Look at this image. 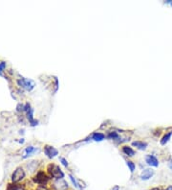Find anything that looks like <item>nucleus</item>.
I'll list each match as a JSON object with an SVG mask.
<instances>
[{
    "instance_id": "nucleus-2",
    "label": "nucleus",
    "mask_w": 172,
    "mask_h": 190,
    "mask_svg": "<svg viewBox=\"0 0 172 190\" xmlns=\"http://www.w3.org/2000/svg\"><path fill=\"white\" fill-rule=\"evenodd\" d=\"M17 84H18V86H20L21 87H23V89L29 90V91H31L34 87V86H36V84H34V82L33 80L27 79V78H20V79H18Z\"/></svg>"
},
{
    "instance_id": "nucleus-10",
    "label": "nucleus",
    "mask_w": 172,
    "mask_h": 190,
    "mask_svg": "<svg viewBox=\"0 0 172 190\" xmlns=\"http://www.w3.org/2000/svg\"><path fill=\"white\" fill-rule=\"evenodd\" d=\"M37 152H38V149L37 148L33 147V146H28V147L25 149V155H23V158L24 159L28 158V157H30V155H32L33 154L37 153Z\"/></svg>"
},
{
    "instance_id": "nucleus-8",
    "label": "nucleus",
    "mask_w": 172,
    "mask_h": 190,
    "mask_svg": "<svg viewBox=\"0 0 172 190\" xmlns=\"http://www.w3.org/2000/svg\"><path fill=\"white\" fill-rule=\"evenodd\" d=\"M54 187L57 188V190H67L68 189V184L63 180H57L54 182Z\"/></svg>"
},
{
    "instance_id": "nucleus-7",
    "label": "nucleus",
    "mask_w": 172,
    "mask_h": 190,
    "mask_svg": "<svg viewBox=\"0 0 172 190\" xmlns=\"http://www.w3.org/2000/svg\"><path fill=\"white\" fill-rule=\"evenodd\" d=\"M146 162L150 165V166H153V167H158L159 166V161H158L157 158L154 157L152 155H147L146 157Z\"/></svg>"
},
{
    "instance_id": "nucleus-3",
    "label": "nucleus",
    "mask_w": 172,
    "mask_h": 190,
    "mask_svg": "<svg viewBox=\"0 0 172 190\" xmlns=\"http://www.w3.org/2000/svg\"><path fill=\"white\" fill-rule=\"evenodd\" d=\"M25 111L27 113V117H28L31 125L32 126H36L37 124V121L33 118V110L32 108V107H31V105L29 103H27L25 105Z\"/></svg>"
},
{
    "instance_id": "nucleus-12",
    "label": "nucleus",
    "mask_w": 172,
    "mask_h": 190,
    "mask_svg": "<svg viewBox=\"0 0 172 190\" xmlns=\"http://www.w3.org/2000/svg\"><path fill=\"white\" fill-rule=\"evenodd\" d=\"M122 152L125 153L126 155H128V157H133V155H135V151L131 147H128V146L122 147Z\"/></svg>"
},
{
    "instance_id": "nucleus-14",
    "label": "nucleus",
    "mask_w": 172,
    "mask_h": 190,
    "mask_svg": "<svg viewBox=\"0 0 172 190\" xmlns=\"http://www.w3.org/2000/svg\"><path fill=\"white\" fill-rule=\"evenodd\" d=\"M171 135H172V131L169 132V133H167V134H164L163 137V138L161 139V144H162V145L167 144V142L169 141V139H170V137H171Z\"/></svg>"
},
{
    "instance_id": "nucleus-5",
    "label": "nucleus",
    "mask_w": 172,
    "mask_h": 190,
    "mask_svg": "<svg viewBox=\"0 0 172 190\" xmlns=\"http://www.w3.org/2000/svg\"><path fill=\"white\" fill-rule=\"evenodd\" d=\"M48 179H49L48 178V176L44 172L40 171L37 174L33 181H34V182H37V184H38V185H45V184H47Z\"/></svg>"
},
{
    "instance_id": "nucleus-6",
    "label": "nucleus",
    "mask_w": 172,
    "mask_h": 190,
    "mask_svg": "<svg viewBox=\"0 0 172 190\" xmlns=\"http://www.w3.org/2000/svg\"><path fill=\"white\" fill-rule=\"evenodd\" d=\"M44 153L46 154V155L49 159H53V158L56 157V155H58V151L57 150L56 148H54L52 146H49V145H46L44 147Z\"/></svg>"
},
{
    "instance_id": "nucleus-1",
    "label": "nucleus",
    "mask_w": 172,
    "mask_h": 190,
    "mask_svg": "<svg viewBox=\"0 0 172 190\" xmlns=\"http://www.w3.org/2000/svg\"><path fill=\"white\" fill-rule=\"evenodd\" d=\"M48 168H49V173L51 175V177H53L54 179L61 180L64 178V173L61 171L59 166L54 165V164H50Z\"/></svg>"
},
{
    "instance_id": "nucleus-13",
    "label": "nucleus",
    "mask_w": 172,
    "mask_h": 190,
    "mask_svg": "<svg viewBox=\"0 0 172 190\" xmlns=\"http://www.w3.org/2000/svg\"><path fill=\"white\" fill-rule=\"evenodd\" d=\"M104 137H105V135L103 133H95L92 135V139L95 140V141H99V142L102 141L103 139H104Z\"/></svg>"
},
{
    "instance_id": "nucleus-9",
    "label": "nucleus",
    "mask_w": 172,
    "mask_h": 190,
    "mask_svg": "<svg viewBox=\"0 0 172 190\" xmlns=\"http://www.w3.org/2000/svg\"><path fill=\"white\" fill-rule=\"evenodd\" d=\"M153 175H154V171L152 169H144L141 174V179L143 181H147L152 177Z\"/></svg>"
},
{
    "instance_id": "nucleus-19",
    "label": "nucleus",
    "mask_w": 172,
    "mask_h": 190,
    "mask_svg": "<svg viewBox=\"0 0 172 190\" xmlns=\"http://www.w3.org/2000/svg\"><path fill=\"white\" fill-rule=\"evenodd\" d=\"M59 160L61 161V163H62L65 167H68V162L64 158H59Z\"/></svg>"
},
{
    "instance_id": "nucleus-22",
    "label": "nucleus",
    "mask_w": 172,
    "mask_h": 190,
    "mask_svg": "<svg viewBox=\"0 0 172 190\" xmlns=\"http://www.w3.org/2000/svg\"><path fill=\"white\" fill-rule=\"evenodd\" d=\"M166 190H172V185H169V186H168Z\"/></svg>"
},
{
    "instance_id": "nucleus-18",
    "label": "nucleus",
    "mask_w": 172,
    "mask_h": 190,
    "mask_svg": "<svg viewBox=\"0 0 172 190\" xmlns=\"http://www.w3.org/2000/svg\"><path fill=\"white\" fill-rule=\"evenodd\" d=\"M6 68V63L5 62H0V75L2 74V71Z\"/></svg>"
},
{
    "instance_id": "nucleus-20",
    "label": "nucleus",
    "mask_w": 172,
    "mask_h": 190,
    "mask_svg": "<svg viewBox=\"0 0 172 190\" xmlns=\"http://www.w3.org/2000/svg\"><path fill=\"white\" fill-rule=\"evenodd\" d=\"M111 190H120V186L119 185H115L114 187L111 188Z\"/></svg>"
},
{
    "instance_id": "nucleus-4",
    "label": "nucleus",
    "mask_w": 172,
    "mask_h": 190,
    "mask_svg": "<svg viewBox=\"0 0 172 190\" xmlns=\"http://www.w3.org/2000/svg\"><path fill=\"white\" fill-rule=\"evenodd\" d=\"M24 177H25V172H24V170H23L22 168L19 167V168H16V170H15V172L12 173V181L13 182H18L19 181L23 180Z\"/></svg>"
},
{
    "instance_id": "nucleus-16",
    "label": "nucleus",
    "mask_w": 172,
    "mask_h": 190,
    "mask_svg": "<svg viewBox=\"0 0 172 190\" xmlns=\"http://www.w3.org/2000/svg\"><path fill=\"white\" fill-rule=\"evenodd\" d=\"M69 177H70V180H71V181L73 182V185H74V186L75 187V188H79V189H81L80 188V186H79V184L77 181V180H75L72 175H69Z\"/></svg>"
},
{
    "instance_id": "nucleus-21",
    "label": "nucleus",
    "mask_w": 172,
    "mask_h": 190,
    "mask_svg": "<svg viewBox=\"0 0 172 190\" xmlns=\"http://www.w3.org/2000/svg\"><path fill=\"white\" fill-rule=\"evenodd\" d=\"M169 168H170V169H171V170H172V160H171V161L169 162Z\"/></svg>"
},
{
    "instance_id": "nucleus-17",
    "label": "nucleus",
    "mask_w": 172,
    "mask_h": 190,
    "mask_svg": "<svg viewBox=\"0 0 172 190\" xmlns=\"http://www.w3.org/2000/svg\"><path fill=\"white\" fill-rule=\"evenodd\" d=\"M108 138L110 139H119V134L117 133L116 132H111L109 134H108Z\"/></svg>"
},
{
    "instance_id": "nucleus-15",
    "label": "nucleus",
    "mask_w": 172,
    "mask_h": 190,
    "mask_svg": "<svg viewBox=\"0 0 172 190\" xmlns=\"http://www.w3.org/2000/svg\"><path fill=\"white\" fill-rule=\"evenodd\" d=\"M126 164H127V166L129 167V170H130V172L133 173V172L135 171V169H136V165H135L134 162L130 161V160H127V161H126Z\"/></svg>"
},
{
    "instance_id": "nucleus-11",
    "label": "nucleus",
    "mask_w": 172,
    "mask_h": 190,
    "mask_svg": "<svg viewBox=\"0 0 172 190\" xmlns=\"http://www.w3.org/2000/svg\"><path fill=\"white\" fill-rule=\"evenodd\" d=\"M132 145L137 147L138 149H140V150H146L147 147V143H146V142H143V141H134Z\"/></svg>"
}]
</instances>
